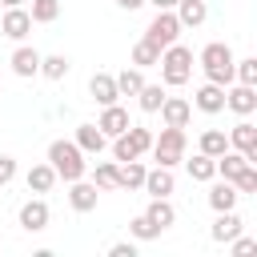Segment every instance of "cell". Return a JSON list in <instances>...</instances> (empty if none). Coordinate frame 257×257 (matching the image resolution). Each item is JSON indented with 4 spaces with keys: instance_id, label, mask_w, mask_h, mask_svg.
Listing matches in <instances>:
<instances>
[{
    "instance_id": "cell-32",
    "label": "cell",
    "mask_w": 257,
    "mask_h": 257,
    "mask_svg": "<svg viewBox=\"0 0 257 257\" xmlns=\"http://www.w3.org/2000/svg\"><path fill=\"white\" fill-rule=\"evenodd\" d=\"M116 169H120L116 161H100V165L92 169V185H96V189H116Z\"/></svg>"
},
{
    "instance_id": "cell-14",
    "label": "cell",
    "mask_w": 257,
    "mask_h": 257,
    "mask_svg": "<svg viewBox=\"0 0 257 257\" xmlns=\"http://www.w3.org/2000/svg\"><path fill=\"white\" fill-rule=\"evenodd\" d=\"M128 124H133V120H128V112H124L120 104H104V108H100V116H96V128H100L108 141H112V137H120Z\"/></svg>"
},
{
    "instance_id": "cell-31",
    "label": "cell",
    "mask_w": 257,
    "mask_h": 257,
    "mask_svg": "<svg viewBox=\"0 0 257 257\" xmlns=\"http://www.w3.org/2000/svg\"><path fill=\"white\" fill-rule=\"evenodd\" d=\"M28 16H32V24H52L60 16V0H32Z\"/></svg>"
},
{
    "instance_id": "cell-29",
    "label": "cell",
    "mask_w": 257,
    "mask_h": 257,
    "mask_svg": "<svg viewBox=\"0 0 257 257\" xmlns=\"http://www.w3.org/2000/svg\"><path fill=\"white\" fill-rule=\"evenodd\" d=\"M165 96H169V92H165L161 84H149V80H145V84H141V92H137V104H141V112H157Z\"/></svg>"
},
{
    "instance_id": "cell-28",
    "label": "cell",
    "mask_w": 257,
    "mask_h": 257,
    "mask_svg": "<svg viewBox=\"0 0 257 257\" xmlns=\"http://www.w3.org/2000/svg\"><path fill=\"white\" fill-rule=\"evenodd\" d=\"M185 169H189V177H193V181H213V177H217V157L197 153L193 161H185Z\"/></svg>"
},
{
    "instance_id": "cell-11",
    "label": "cell",
    "mask_w": 257,
    "mask_h": 257,
    "mask_svg": "<svg viewBox=\"0 0 257 257\" xmlns=\"http://www.w3.org/2000/svg\"><path fill=\"white\" fill-rule=\"evenodd\" d=\"M96 201H100V189L92 185V181H68V205L76 209V213H92L96 209Z\"/></svg>"
},
{
    "instance_id": "cell-36",
    "label": "cell",
    "mask_w": 257,
    "mask_h": 257,
    "mask_svg": "<svg viewBox=\"0 0 257 257\" xmlns=\"http://www.w3.org/2000/svg\"><path fill=\"white\" fill-rule=\"evenodd\" d=\"M133 157H141V153L133 149V141H128L124 133H120V137H112V161L120 165V161H133Z\"/></svg>"
},
{
    "instance_id": "cell-37",
    "label": "cell",
    "mask_w": 257,
    "mask_h": 257,
    "mask_svg": "<svg viewBox=\"0 0 257 257\" xmlns=\"http://www.w3.org/2000/svg\"><path fill=\"white\" fill-rule=\"evenodd\" d=\"M229 249H233L237 257H249V253H257V241H253V237H241V233H237V237L229 241Z\"/></svg>"
},
{
    "instance_id": "cell-27",
    "label": "cell",
    "mask_w": 257,
    "mask_h": 257,
    "mask_svg": "<svg viewBox=\"0 0 257 257\" xmlns=\"http://www.w3.org/2000/svg\"><path fill=\"white\" fill-rule=\"evenodd\" d=\"M229 149V137L221 133V128H205L201 133V145H197V153H205V157H221Z\"/></svg>"
},
{
    "instance_id": "cell-19",
    "label": "cell",
    "mask_w": 257,
    "mask_h": 257,
    "mask_svg": "<svg viewBox=\"0 0 257 257\" xmlns=\"http://www.w3.org/2000/svg\"><path fill=\"white\" fill-rule=\"evenodd\" d=\"M8 64H12V72H16V76H24V80H28V76H36V72H40V52H36V48H28V44H20V48L12 52V60H8Z\"/></svg>"
},
{
    "instance_id": "cell-4",
    "label": "cell",
    "mask_w": 257,
    "mask_h": 257,
    "mask_svg": "<svg viewBox=\"0 0 257 257\" xmlns=\"http://www.w3.org/2000/svg\"><path fill=\"white\" fill-rule=\"evenodd\" d=\"M185 145H189V137H185V128H173V124H165L161 128V137H153V161L157 165H165V169H177L181 161H185Z\"/></svg>"
},
{
    "instance_id": "cell-22",
    "label": "cell",
    "mask_w": 257,
    "mask_h": 257,
    "mask_svg": "<svg viewBox=\"0 0 257 257\" xmlns=\"http://www.w3.org/2000/svg\"><path fill=\"white\" fill-rule=\"evenodd\" d=\"M145 185V165H141V157H133V161H120V169H116V189H141Z\"/></svg>"
},
{
    "instance_id": "cell-42",
    "label": "cell",
    "mask_w": 257,
    "mask_h": 257,
    "mask_svg": "<svg viewBox=\"0 0 257 257\" xmlns=\"http://www.w3.org/2000/svg\"><path fill=\"white\" fill-rule=\"evenodd\" d=\"M0 4H4V8H20L24 0H0Z\"/></svg>"
},
{
    "instance_id": "cell-33",
    "label": "cell",
    "mask_w": 257,
    "mask_h": 257,
    "mask_svg": "<svg viewBox=\"0 0 257 257\" xmlns=\"http://www.w3.org/2000/svg\"><path fill=\"white\" fill-rule=\"evenodd\" d=\"M233 80H237V84H257V56L233 60Z\"/></svg>"
},
{
    "instance_id": "cell-9",
    "label": "cell",
    "mask_w": 257,
    "mask_h": 257,
    "mask_svg": "<svg viewBox=\"0 0 257 257\" xmlns=\"http://www.w3.org/2000/svg\"><path fill=\"white\" fill-rule=\"evenodd\" d=\"M0 32L8 36V40H24L28 32H32V16H28V8L20 4V8H4V20H0Z\"/></svg>"
},
{
    "instance_id": "cell-12",
    "label": "cell",
    "mask_w": 257,
    "mask_h": 257,
    "mask_svg": "<svg viewBox=\"0 0 257 257\" xmlns=\"http://www.w3.org/2000/svg\"><path fill=\"white\" fill-rule=\"evenodd\" d=\"M149 197H173V189H177V177H173V169H165V165H157V169H145V185H141Z\"/></svg>"
},
{
    "instance_id": "cell-39",
    "label": "cell",
    "mask_w": 257,
    "mask_h": 257,
    "mask_svg": "<svg viewBox=\"0 0 257 257\" xmlns=\"http://www.w3.org/2000/svg\"><path fill=\"white\" fill-rule=\"evenodd\" d=\"M12 177H16V161H12V157H0V189H4Z\"/></svg>"
},
{
    "instance_id": "cell-35",
    "label": "cell",
    "mask_w": 257,
    "mask_h": 257,
    "mask_svg": "<svg viewBox=\"0 0 257 257\" xmlns=\"http://www.w3.org/2000/svg\"><path fill=\"white\" fill-rule=\"evenodd\" d=\"M128 233H133V237H137V241H153V237H161V229H157V225H153V221H149V217H145V213H141V217H133V221H128Z\"/></svg>"
},
{
    "instance_id": "cell-20",
    "label": "cell",
    "mask_w": 257,
    "mask_h": 257,
    "mask_svg": "<svg viewBox=\"0 0 257 257\" xmlns=\"http://www.w3.org/2000/svg\"><path fill=\"white\" fill-rule=\"evenodd\" d=\"M88 96L104 108V104H116V96H120V92H116V80H112L108 72H96V76L88 80Z\"/></svg>"
},
{
    "instance_id": "cell-34",
    "label": "cell",
    "mask_w": 257,
    "mask_h": 257,
    "mask_svg": "<svg viewBox=\"0 0 257 257\" xmlns=\"http://www.w3.org/2000/svg\"><path fill=\"white\" fill-rule=\"evenodd\" d=\"M124 137H128V141H133V149H137V153H141V157H145V153H149V149H153V133H149V128H145V124H128V128H124Z\"/></svg>"
},
{
    "instance_id": "cell-1",
    "label": "cell",
    "mask_w": 257,
    "mask_h": 257,
    "mask_svg": "<svg viewBox=\"0 0 257 257\" xmlns=\"http://www.w3.org/2000/svg\"><path fill=\"white\" fill-rule=\"evenodd\" d=\"M161 80L169 84V88H181V84H189L193 80V48H185L181 40H173L169 48H161Z\"/></svg>"
},
{
    "instance_id": "cell-10",
    "label": "cell",
    "mask_w": 257,
    "mask_h": 257,
    "mask_svg": "<svg viewBox=\"0 0 257 257\" xmlns=\"http://www.w3.org/2000/svg\"><path fill=\"white\" fill-rule=\"evenodd\" d=\"M157 112H161V120L173 124V128H189V120H193V104H189L185 96H165Z\"/></svg>"
},
{
    "instance_id": "cell-26",
    "label": "cell",
    "mask_w": 257,
    "mask_h": 257,
    "mask_svg": "<svg viewBox=\"0 0 257 257\" xmlns=\"http://www.w3.org/2000/svg\"><path fill=\"white\" fill-rule=\"evenodd\" d=\"M68 68H72V60H68V56H60V52L40 56V76H48V80H64V76H68Z\"/></svg>"
},
{
    "instance_id": "cell-30",
    "label": "cell",
    "mask_w": 257,
    "mask_h": 257,
    "mask_svg": "<svg viewBox=\"0 0 257 257\" xmlns=\"http://www.w3.org/2000/svg\"><path fill=\"white\" fill-rule=\"evenodd\" d=\"M157 60H161V48H157V44H149V40L141 36V40L133 44V64H137V68H153Z\"/></svg>"
},
{
    "instance_id": "cell-2",
    "label": "cell",
    "mask_w": 257,
    "mask_h": 257,
    "mask_svg": "<svg viewBox=\"0 0 257 257\" xmlns=\"http://www.w3.org/2000/svg\"><path fill=\"white\" fill-rule=\"evenodd\" d=\"M48 165L56 169V181H80L88 173V161L76 141H52L48 145Z\"/></svg>"
},
{
    "instance_id": "cell-23",
    "label": "cell",
    "mask_w": 257,
    "mask_h": 257,
    "mask_svg": "<svg viewBox=\"0 0 257 257\" xmlns=\"http://www.w3.org/2000/svg\"><path fill=\"white\" fill-rule=\"evenodd\" d=\"M24 181H28V193H48V189L56 185V169H52L48 161H40V165H32V169H28V177H24Z\"/></svg>"
},
{
    "instance_id": "cell-18",
    "label": "cell",
    "mask_w": 257,
    "mask_h": 257,
    "mask_svg": "<svg viewBox=\"0 0 257 257\" xmlns=\"http://www.w3.org/2000/svg\"><path fill=\"white\" fill-rule=\"evenodd\" d=\"M145 217L165 233L169 225H177V209H173V201L169 197H149V209H145Z\"/></svg>"
},
{
    "instance_id": "cell-5",
    "label": "cell",
    "mask_w": 257,
    "mask_h": 257,
    "mask_svg": "<svg viewBox=\"0 0 257 257\" xmlns=\"http://www.w3.org/2000/svg\"><path fill=\"white\" fill-rule=\"evenodd\" d=\"M145 40L157 44V48H169L173 40H181V20H177V12H173V8H169V12H157V16L149 20V28H145Z\"/></svg>"
},
{
    "instance_id": "cell-13",
    "label": "cell",
    "mask_w": 257,
    "mask_h": 257,
    "mask_svg": "<svg viewBox=\"0 0 257 257\" xmlns=\"http://www.w3.org/2000/svg\"><path fill=\"white\" fill-rule=\"evenodd\" d=\"M193 104L201 108V112H225V84H213V80H205L197 92H193Z\"/></svg>"
},
{
    "instance_id": "cell-17",
    "label": "cell",
    "mask_w": 257,
    "mask_h": 257,
    "mask_svg": "<svg viewBox=\"0 0 257 257\" xmlns=\"http://www.w3.org/2000/svg\"><path fill=\"white\" fill-rule=\"evenodd\" d=\"M241 229H245V221L237 217V209H225V213H217V221H213V229H209V237L225 245V241H233V237H237Z\"/></svg>"
},
{
    "instance_id": "cell-25",
    "label": "cell",
    "mask_w": 257,
    "mask_h": 257,
    "mask_svg": "<svg viewBox=\"0 0 257 257\" xmlns=\"http://www.w3.org/2000/svg\"><path fill=\"white\" fill-rule=\"evenodd\" d=\"M249 161H245V153H237V149H225L221 157H217V177H225V181H233L241 169H245Z\"/></svg>"
},
{
    "instance_id": "cell-7",
    "label": "cell",
    "mask_w": 257,
    "mask_h": 257,
    "mask_svg": "<svg viewBox=\"0 0 257 257\" xmlns=\"http://www.w3.org/2000/svg\"><path fill=\"white\" fill-rule=\"evenodd\" d=\"M225 137H229V149L245 153V161H249V165H257V124H253L249 116H241Z\"/></svg>"
},
{
    "instance_id": "cell-24",
    "label": "cell",
    "mask_w": 257,
    "mask_h": 257,
    "mask_svg": "<svg viewBox=\"0 0 257 257\" xmlns=\"http://www.w3.org/2000/svg\"><path fill=\"white\" fill-rule=\"evenodd\" d=\"M112 80H116V92H120V96H137V92H141V84H145V68H137V64H133V68L116 72Z\"/></svg>"
},
{
    "instance_id": "cell-38",
    "label": "cell",
    "mask_w": 257,
    "mask_h": 257,
    "mask_svg": "<svg viewBox=\"0 0 257 257\" xmlns=\"http://www.w3.org/2000/svg\"><path fill=\"white\" fill-rule=\"evenodd\" d=\"M108 257H137V245L133 241H116V245H108Z\"/></svg>"
},
{
    "instance_id": "cell-8",
    "label": "cell",
    "mask_w": 257,
    "mask_h": 257,
    "mask_svg": "<svg viewBox=\"0 0 257 257\" xmlns=\"http://www.w3.org/2000/svg\"><path fill=\"white\" fill-rule=\"evenodd\" d=\"M225 108H233L237 116H253L257 112V84H225Z\"/></svg>"
},
{
    "instance_id": "cell-40",
    "label": "cell",
    "mask_w": 257,
    "mask_h": 257,
    "mask_svg": "<svg viewBox=\"0 0 257 257\" xmlns=\"http://www.w3.org/2000/svg\"><path fill=\"white\" fill-rule=\"evenodd\" d=\"M145 4H153L157 12H169V8H177V0H145Z\"/></svg>"
},
{
    "instance_id": "cell-21",
    "label": "cell",
    "mask_w": 257,
    "mask_h": 257,
    "mask_svg": "<svg viewBox=\"0 0 257 257\" xmlns=\"http://www.w3.org/2000/svg\"><path fill=\"white\" fill-rule=\"evenodd\" d=\"M177 20H181V28H201L205 24V16H209V8H205V0H177Z\"/></svg>"
},
{
    "instance_id": "cell-41",
    "label": "cell",
    "mask_w": 257,
    "mask_h": 257,
    "mask_svg": "<svg viewBox=\"0 0 257 257\" xmlns=\"http://www.w3.org/2000/svg\"><path fill=\"white\" fill-rule=\"evenodd\" d=\"M116 4H120V8H124V12H137V8H141V4H145V0H116Z\"/></svg>"
},
{
    "instance_id": "cell-15",
    "label": "cell",
    "mask_w": 257,
    "mask_h": 257,
    "mask_svg": "<svg viewBox=\"0 0 257 257\" xmlns=\"http://www.w3.org/2000/svg\"><path fill=\"white\" fill-rule=\"evenodd\" d=\"M72 141L80 145L84 157H100V153L108 149V137H104L96 124H76V137H72Z\"/></svg>"
},
{
    "instance_id": "cell-3",
    "label": "cell",
    "mask_w": 257,
    "mask_h": 257,
    "mask_svg": "<svg viewBox=\"0 0 257 257\" xmlns=\"http://www.w3.org/2000/svg\"><path fill=\"white\" fill-rule=\"evenodd\" d=\"M201 68H205V80H213V84H233V48L229 44H221V40H213V44H205L201 48Z\"/></svg>"
},
{
    "instance_id": "cell-6",
    "label": "cell",
    "mask_w": 257,
    "mask_h": 257,
    "mask_svg": "<svg viewBox=\"0 0 257 257\" xmlns=\"http://www.w3.org/2000/svg\"><path fill=\"white\" fill-rule=\"evenodd\" d=\"M48 221H52V213H48V201H44V197H28V201L20 205V213H16V225H20L24 233H44Z\"/></svg>"
},
{
    "instance_id": "cell-16",
    "label": "cell",
    "mask_w": 257,
    "mask_h": 257,
    "mask_svg": "<svg viewBox=\"0 0 257 257\" xmlns=\"http://www.w3.org/2000/svg\"><path fill=\"white\" fill-rule=\"evenodd\" d=\"M237 197H241V193H237V189H233V181H225V177L209 185V209H213V213L237 209Z\"/></svg>"
}]
</instances>
